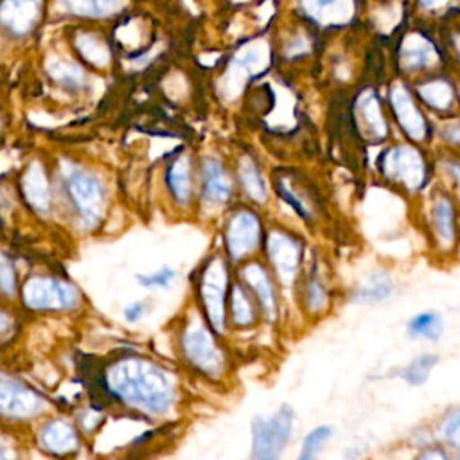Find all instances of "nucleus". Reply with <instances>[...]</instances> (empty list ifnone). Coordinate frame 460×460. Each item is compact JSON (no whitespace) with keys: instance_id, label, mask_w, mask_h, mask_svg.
<instances>
[{"instance_id":"dca6fc26","label":"nucleus","mask_w":460,"mask_h":460,"mask_svg":"<svg viewBox=\"0 0 460 460\" xmlns=\"http://www.w3.org/2000/svg\"><path fill=\"white\" fill-rule=\"evenodd\" d=\"M241 273H243L244 282L252 288V291L259 298L266 314L270 318H273V314H275V295H273V288H271V282H270V277H268L266 270L261 264L252 262V264L244 266Z\"/></svg>"},{"instance_id":"b1692460","label":"nucleus","mask_w":460,"mask_h":460,"mask_svg":"<svg viewBox=\"0 0 460 460\" xmlns=\"http://www.w3.org/2000/svg\"><path fill=\"white\" fill-rule=\"evenodd\" d=\"M408 334L411 338H424V340H438L444 329L442 318L435 311H424L410 318L408 325Z\"/></svg>"},{"instance_id":"1a4fd4ad","label":"nucleus","mask_w":460,"mask_h":460,"mask_svg":"<svg viewBox=\"0 0 460 460\" xmlns=\"http://www.w3.org/2000/svg\"><path fill=\"white\" fill-rule=\"evenodd\" d=\"M0 406L5 417L25 419L38 413L43 408V401L16 379L2 376Z\"/></svg>"},{"instance_id":"f704fd0d","label":"nucleus","mask_w":460,"mask_h":460,"mask_svg":"<svg viewBox=\"0 0 460 460\" xmlns=\"http://www.w3.org/2000/svg\"><path fill=\"white\" fill-rule=\"evenodd\" d=\"M146 305L142 302H133L124 309V316L128 322H137L140 316H144Z\"/></svg>"},{"instance_id":"2f4dec72","label":"nucleus","mask_w":460,"mask_h":460,"mask_svg":"<svg viewBox=\"0 0 460 460\" xmlns=\"http://www.w3.org/2000/svg\"><path fill=\"white\" fill-rule=\"evenodd\" d=\"M332 435V429L329 426H318L313 431H309L302 442V449H300V460H307L316 456V453L320 451L322 444Z\"/></svg>"},{"instance_id":"bb28decb","label":"nucleus","mask_w":460,"mask_h":460,"mask_svg":"<svg viewBox=\"0 0 460 460\" xmlns=\"http://www.w3.org/2000/svg\"><path fill=\"white\" fill-rule=\"evenodd\" d=\"M75 47L79 50V54L97 65V66H102L108 63L110 59V52H108V47L102 43V40L95 34H81L75 38Z\"/></svg>"},{"instance_id":"c756f323","label":"nucleus","mask_w":460,"mask_h":460,"mask_svg":"<svg viewBox=\"0 0 460 460\" xmlns=\"http://www.w3.org/2000/svg\"><path fill=\"white\" fill-rule=\"evenodd\" d=\"M239 176H241V183H243V189L257 201H262L266 199V187H264V181L259 174V169L253 162L250 160H243L241 165H239Z\"/></svg>"},{"instance_id":"20e7f679","label":"nucleus","mask_w":460,"mask_h":460,"mask_svg":"<svg viewBox=\"0 0 460 460\" xmlns=\"http://www.w3.org/2000/svg\"><path fill=\"white\" fill-rule=\"evenodd\" d=\"M379 167L385 176L410 190L420 189L426 181V162L417 147L408 144L386 149L379 160Z\"/></svg>"},{"instance_id":"f03ea898","label":"nucleus","mask_w":460,"mask_h":460,"mask_svg":"<svg viewBox=\"0 0 460 460\" xmlns=\"http://www.w3.org/2000/svg\"><path fill=\"white\" fill-rule=\"evenodd\" d=\"M65 190L83 225L93 226L99 221L104 205L101 181L86 171L70 167L65 172Z\"/></svg>"},{"instance_id":"5701e85b","label":"nucleus","mask_w":460,"mask_h":460,"mask_svg":"<svg viewBox=\"0 0 460 460\" xmlns=\"http://www.w3.org/2000/svg\"><path fill=\"white\" fill-rule=\"evenodd\" d=\"M392 280L386 273H372L354 293L356 302H379L392 295Z\"/></svg>"},{"instance_id":"aec40b11","label":"nucleus","mask_w":460,"mask_h":460,"mask_svg":"<svg viewBox=\"0 0 460 460\" xmlns=\"http://www.w3.org/2000/svg\"><path fill=\"white\" fill-rule=\"evenodd\" d=\"M58 4L70 14L86 18H104L113 14L122 0H58Z\"/></svg>"},{"instance_id":"4c0bfd02","label":"nucleus","mask_w":460,"mask_h":460,"mask_svg":"<svg viewBox=\"0 0 460 460\" xmlns=\"http://www.w3.org/2000/svg\"><path fill=\"white\" fill-rule=\"evenodd\" d=\"M446 172L451 176L456 189H460V162L458 160H447L446 162Z\"/></svg>"},{"instance_id":"7ed1b4c3","label":"nucleus","mask_w":460,"mask_h":460,"mask_svg":"<svg viewBox=\"0 0 460 460\" xmlns=\"http://www.w3.org/2000/svg\"><path fill=\"white\" fill-rule=\"evenodd\" d=\"M293 429V411L282 406L270 417H255L252 422L253 458H277L288 444Z\"/></svg>"},{"instance_id":"412c9836","label":"nucleus","mask_w":460,"mask_h":460,"mask_svg":"<svg viewBox=\"0 0 460 460\" xmlns=\"http://www.w3.org/2000/svg\"><path fill=\"white\" fill-rule=\"evenodd\" d=\"M401 59H402V65L410 70L424 68L433 61V47L428 40L413 34L406 38L401 49Z\"/></svg>"},{"instance_id":"72a5a7b5","label":"nucleus","mask_w":460,"mask_h":460,"mask_svg":"<svg viewBox=\"0 0 460 460\" xmlns=\"http://www.w3.org/2000/svg\"><path fill=\"white\" fill-rule=\"evenodd\" d=\"M2 289L5 295H13L14 291V270L7 257L2 259Z\"/></svg>"},{"instance_id":"f8f14e48","label":"nucleus","mask_w":460,"mask_h":460,"mask_svg":"<svg viewBox=\"0 0 460 460\" xmlns=\"http://www.w3.org/2000/svg\"><path fill=\"white\" fill-rule=\"evenodd\" d=\"M268 255L280 280L284 284H289L298 268L300 244L288 234L273 230L268 239Z\"/></svg>"},{"instance_id":"0eeeda50","label":"nucleus","mask_w":460,"mask_h":460,"mask_svg":"<svg viewBox=\"0 0 460 460\" xmlns=\"http://www.w3.org/2000/svg\"><path fill=\"white\" fill-rule=\"evenodd\" d=\"M183 352L190 363H194L205 374L216 376L223 368V354L212 340V334L198 322H192L181 338Z\"/></svg>"},{"instance_id":"4468645a","label":"nucleus","mask_w":460,"mask_h":460,"mask_svg":"<svg viewBox=\"0 0 460 460\" xmlns=\"http://www.w3.org/2000/svg\"><path fill=\"white\" fill-rule=\"evenodd\" d=\"M431 225L437 235V241L446 250H449L455 244L456 212H455V203L447 194H440L435 198L431 207Z\"/></svg>"},{"instance_id":"473e14b6","label":"nucleus","mask_w":460,"mask_h":460,"mask_svg":"<svg viewBox=\"0 0 460 460\" xmlns=\"http://www.w3.org/2000/svg\"><path fill=\"white\" fill-rule=\"evenodd\" d=\"M176 273L171 268H162L158 271L147 273V275H138V282L146 288H167L174 280Z\"/></svg>"},{"instance_id":"cd10ccee","label":"nucleus","mask_w":460,"mask_h":460,"mask_svg":"<svg viewBox=\"0 0 460 460\" xmlns=\"http://www.w3.org/2000/svg\"><path fill=\"white\" fill-rule=\"evenodd\" d=\"M50 77L65 88H81L84 83V72L79 65L68 61H54L49 65Z\"/></svg>"},{"instance_id":"393cba45","label":"nucleus","mask_w":460,"mask_h":460,"mask_svg":"<svg viewBox=\"0 0 460 460\" xmlns=\"http://www.w3.org/2000/svg\"><path fill=\"white\" fill-rule=\"evenodd\" d=\"M438 363V356L437 354H419L417 358H413L406 367H402L399 370V377H402L406 383L419 386L424 385L429 377V372L433 370V367Z\"/></svg>"},{"instance_id":"a211bd4d","label":"nucleus","mask_w":460,"mask_h":460,"mask_svg":"<svg viewBox=\"0 0 460 460\" xmlns=\"http://www.w3.org/2000/svg\"><path fill=\"white\" fill-rule=\"evenodd\" d=\"M40 442L52 453H68L75 449L77 437L74 428L65 420H52L41 428Z\"/></svg>"},{"instance_id":"c9c22d12","label":"nucleus","mask_w":460,"mask_h":460,"mask_svg":"<svg viewBox=\"0 0 460 460\" xmlns=\"http://www.w3.org/2000/svg\"><path fill=\"white\" fill-rule=\"evenodd\" d=\"M444 137H446V142H449L451 146H460V122L447 126L444 131Z\"/></svg>"},{"instance_id":"6ab92c4d","label":"nucleus","mask_w":460,"mask_h":460,"mask_svg":"<svg viewBox=\"0 0 460 460\" xmlns=\"http://www.w3.org/2000/svg\"><path fill=\"white\" fill-rule=\"evenodd\" d=\"M358 119L363 126V131L368 133L374 140L383 138L386 133V124L377 102V97L372 92H365L358 99Z\"/></svg>"},{"instance_id":"9b49d317","label":"nucleus","mask_w":460,"mask_h":460,"mask_svg":"<svg viewBox=\"0 0 460 460\" xmlns=\"http://www.w3.org/2000/svg\"><path fill=\"white\" fill-rule=\"evenodd\" d=\"M43 0H2L0 20L13 36H25L41 16Z\"/></svg>"},{"instance_id":"f257e3e1","label":"nucleus","mask_w":460,"mask_h":460,"mask_svg":"<svg viewBox=\"0 0 460 460\" xmlns=\"http://www.w3.org/2000/svg\"><path fill=\"white\" fill-rule=\"evenodd\" d=\"M106 383L120 401L153 415L165 413L174 399L167 374L142 358L113 363L106 374Z\"/></svg>"},{"instance_id":"e433bc0d","label":"nucleus","mask_w":460,"mask_h":460,"mask_svg":"<svg viewBox=\"0 0 460 460\" xmlns=\"http://www.w3.org/2000/svg\"><path fill=\"white\" fill-rule=\"evenodd\" d=\"M307 289H309V293H311V296L307 298V302H309L311 305H314V304L318 305V304H322V302H323V289H322V286H320L318 282H314V280H313V282L309 284V288H307Z\"/></svg>"},{"instance_id":"4be33fe9","label":"nucleus","mask_w":460,"mask_h":460,"mask_svg":"<svg viewBox=\"0 0 460 460\" xmlns=\"http://www.w3.org/2000/svg\"><path fill=\"white\" fill-rule=\"evenodd\" d=\"M167 185L180 203L189 199L190 192V167L189 158L178 156L167 169Z\"/></svg>"},{"instance_id":"7c9ffc66","label":"nucleus","mask_w":460,"mask_h":460,"mask_svg":"<svg viewBox=\"0 0 460 460\" xmlns=\"http://www.w3.org/2000/svg\"><path fill=\"white\" fill-rule=\"evenodd\" d=\"M230 309H232V320L239 325H248L253 322V305L246 295V291L235 284L232 288L230 295Z\"/></svg>"},{"instance_id":"423d86ee","label":"nucleus","mask_w":460,"mask_h":460,"mask_svg":"<svg viewBox=\"0 0 460 460\" xmlns=\"http://www.w3.org/2000/svg\"><path fill=\"white\" fill-rule=\"evenodd\" d=\"M226 268L221 259H212L205 266L199 279V295L205 313L212 327L221 332L225 323V295H226Z\"/></svg>"},{"instance_id":"c85d7f7f","label":"nucleus","mask_w":460,"mask_h":460,"mask_svg":"<svg viewBox=\"0 0 460 460\" xmlns=\"http://www.w3.org/2000/svg\"><path fill=\"white\" fill-rule=\"evenodd\" d=\"M437 437L446 446L460 451V408L447 410L437 424Z\"/></svg>"},{"instance_id":"39448f33","label":"nucleus","mask_w":460,"mask_h":460,"mask_svg":"<svg viewBox=\"0 0 460 460\" xmlns=\"http://www.w3.org/2000/svg\"><path fill=\"white\" fill-rule=\"evenodd\" d=\"M23 302L34 309H68L77 302L72 284L52 277H32L23 286Z\"/></svg>"},{"instance_id":"9d476101","label":"nucleus","mask_w":460,"mask_h":460,"mask_svg":"<svg viewBox=\"0 0 460 460\" xmlns=\"http://www.w3.org/2000/svg\"><path fill=\"white\" fill-rule=\"evenodd\" d=\"M390 104L399 126L413 140H424L428 135V124L413 97L402 84H394L390 90Z\"/></svg>"},{"instance_id":"a878e982","label":"nucleus","mask_w":460,"mask_h":460,"mask_svg":"<svg viewBox=\"0 0 460 460\" xmlns=\"http://www.w3.org/2000/svg\"><path fill=\"white\" fill-rule=\"evenodd\" d=\"M419 93L426 104L440 111L447 110L453 104V88L447 81H442V79L420 84Z\"/></svg>"},{"instance_id":"f3484780","label":"nucleus","mask_w":460,"mask_h":460,"mask_svg":"<svg viewBox=\"0 0 460 460\" xmlns=\"http://www.w3.org/2000/svg\"><path fill=\"white\" fill-rule=\"evenodd\" d=\"M23 194L27 201L38 210V212H47L50 205V190L49 183L45 178V171L38 162H34L25 176H23Z\"/></svg>"},{"instance_id":"58836bf2","label":"nucleus","mask_w":460,"mask_h":460,"mask_svg":"<svg viewBox=\"0 0 460 460\" xmlns=\"http://www.w3.org/2000/svg\"><path fill=\"white\" fill-rule=\"evenodd\" d=\"M420 458H447V453L440 447H429L420 453Z\"/></svg>"},{"instance_id":"ddd939ff","label":"nucleus","mask_w":460,"mask_h":460,"mask_svg":"<svg viewBox=\"0 0 460 460\" xmlns=\"http://www.w3.org/2000/svg\"><path fill=\"white\" fill-rule=\"evenodd\" d=\"M304 13L320 25H341L352 14L350 0H300Z\"/></svg>"},{"instance_id":"6e6552de","label":"nucleus","mask_w":460,"mask_h":460,"mask_svg":"<svg viewBox=\"0 0 460 460\" xmlns=\"http://www.w3.org/2000/svg\"><path fill=\"white\" fill-rule=\"evenodd\" d=\"M261 239V223L253 212L241 210L226 226V250L234 261L252 252Z\"/></svg>"},{"instance_id":"2eb2a0df","label":"nucleus","mask_w":460,"mask_h":460,"mask_svg":"<svg viewBox=\"0 0 460 460\" xmlns=\"http://www.w3.org/2000/svg\"><path fill=\"white\" fill-rule=\"evenodd\" d=\"M203 196L212 203H223L232 192V181L219 160H205L203 164Z\"/></svg>"}]
</instances>
